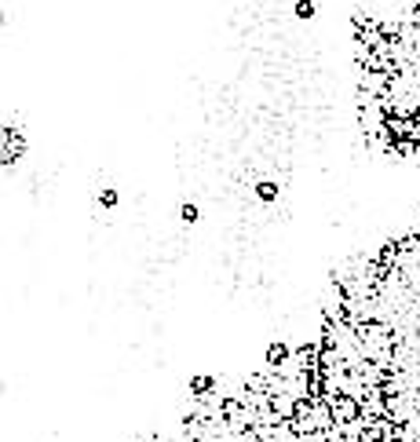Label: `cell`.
Returning <instances> with one entry per match:
<instances>
[{
    "label": "cell",
    "instance_id": "cell-6",
    "mask_svg": "<svg viewBox=\"0 0 420 442\" xmlns=\"http://www.w3.org/2000/svg\"><path fill=\"white\" fill-rule=\"evenodd\" d=\"M179 216L186 219V223H194V219H197V205H183V208H179Z\"/></svg>",
    "mask_w": 420,
    "mask_h": 442
},
{
    "label": "cell",
    "instance_id": "cell-4",
    "mask_svg": "<svg viewBox=\"0 0 420 442\" xmlns=\"http://www.w3.org/2000/svg\"><path fill=\"white\" fill-rule=\"evenodd\" d=\"M118 201H121L118 190H102V194H99V205H102V208H118Z\"/></svg>",
    "mask_w": 420,
    "mask_h": 442
},
{
    "label": "cell",
    "instance_id": "cell-5",
    "mask_svg": "<svg viewBox=\"0 0 420 442\" xmlns=\"http://www.w3.org/2000/svg\"><path fill=\"white\" fill-rule=\"evenodd\" d=\"M296 15L300 19H311L314 15V4H311V0H296Z\"/></svg>",
    "mask_w": 420,
    "mask_h": 442
},
{
    "label": "cell",
    "instance_id": "cell-2",
    "mask_svg": "<svg viewBox=\"0 0 420 442\" xmlns=\"http://www.w3.org/2000/svg\"><path fill=\"white\" fill-rule=\"evenodd\" d=\"M256 197H260V201H274V197H278V183H256Z\"/></svg>",
    "mask_w": 420,
    "mask_h": 442
},
{
    "label": "cell",
    "instance_id": "cell-3",
    "mask_svg": "<svg viewBox=\"0 0 420 442\" xmlns=\"http://www.w3.org/2000/svg\"><path fill=\"white\" fill-rule=\"evenodd\" d=\"M285 358H289V347H285V344H274L271 351H267V362H271V366H278V362H285Z\"/></svg>",
    "mask_w": 420,
    "mask_h": 442
},
{
    "label": "cell",
    "instance_id": "cell-1",
    "mask_svg": "<svg viewBox=\"0 0 420 442\" xmlns=\"http://www.w3.org/2000/svg\"><path fill=\"white\" fill-rule=\"evenodd\" d=\"M212 388H216V377H208V373H197L190 380V391L194 395H205V391H212Z\"/></svg>",
    "mask_w": 420,
    "mask_h": 442
}]
</instances>
